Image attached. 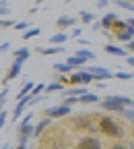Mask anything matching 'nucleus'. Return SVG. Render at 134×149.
Masks as SVG:
<instances>
[{"label": "nucleus", "instance_id": "nucleus-1", "mask_svg": "<svg viewBox=\"0 0 134 149\" xmlns=\"http://www.w3.org/2000/svg\"><path fill=\"white\" fill-rule=\"evenodd\" d=\"M99 130H101V135L109 137V139H124L126 137V128L120 124L118 118H113L109 114H103L99 116Z\"/></svg>", "mask_w": 134, "mask_h": 149}, {"label": "nucleus", "instance_id": "nucleus-2", "mask_svg": "<svg viewBox=\"0 0 134 149\" xmlns=\"http://www.w3.org/2000/svg\"><path fill=\"white\" fill-rule=\"evenodd\" d=\"M132 104V97H126V95H107L99 102V108L105 110V112H120L122 108H128Z\"/></svg>", "mask_w": 134, "mask_h": 149}, {"label": "nucleus", "instance_id": "nucleus-3", "mask_svg": "<svg viewBox=\"0 0 134 149\" xmlns=\"http://www.w3.org/2000/svg\"><path fill=\"white\" fill-rule=\"evenodd\" d=\"M76 149H103V141L99 135H83L76 141Z\"/></svg>", "mask_w": 134, "mask_h": 149}, {"label": "nucleus", "instance_id": "nucleus-4", "mask_svg": "<svg viewBox=\"0 0 134 149\" xmlns=\"http://www.w3.org/2000/svg\"><path fill=\"white\" fill-rule=\"evenodd\" d=\"M72 114V106L68 104H60V106H52V108H44V116H50V118H66Z\"/></svg>", "mask_w": 134, "mask_h": 149}, {"label": "nucleus", "instance_id": "nucleus-5", "mask_svg": "<svg viewBox=\"0 0 134 149\" xmlns=\"http://www.w3.org/2000/svg\"><path fill=\"white\" fill-rule=\"evenodd\" d=\"M89 72H93L95 81H109V79H116V74H113L109 68H103V66H95V64H89L87 66Z\"/></svg>", "mask_w": 134, "mask_h": 149}, {"label": "nucleus", "instance_id": "nucleus-6", "mask_svg": "<svg viewBox=\"0 0 134 149\" xmlns=\"http://www.w3.org/2000/svg\"><path fill=\"white\" fill-rule=\"evenodd\" d=\"M91 122H93V118H91L89 114H79V116H74V118H72V126H74L76 130H81V128L87 130V126H89Z\"/></svg>", "mask_w": 134, "mask_h": 149}, {"label": "nucleus", "instance_id": "nucleus-7", "mask_svg": "<svg viewBox=\"0 0 134 149\" xmlns=\"http://www.w3.org/2000/svg\"><path fill=\"white\" fill-rule=\"evenodd\" d=\"M21 70H23V64L19 62V60H15L12 64H10V68H8V72H6V77H4V85H8L12 79H17L19 74H21Z\"/></svg>", "mask_w": 134, "mask_h": 149}, {"label": "nucleus", "instance_id": "nucleus-8", "mask_svg": "<svg viewBox=\"0 0 134 149\" xmlns=\"http://www.w3.org/2000/svg\"><path fill=\"white\" fill-rule=\"evenodd\" d=\"M103 50H105V54H111V56H124V58L130 56L128 48H120V46H113V44H105Z\"/></svg>", "mask_w": 134, "mask_h": 149}, {"label": "nucleus", "instance_id": "nucleus-9", "mask_svg": "<svg viewBox=\"0 0 134 149\" xmlns=\"http://www.w3.org/2000/svg\"><path fill=\"white\" fill-rule=\"evenodd\" d=\"M74 25H76V19H74V17H68V15L58 17V21H56L58 31H64V29H68V27H74Z\"/></svg>", "mask_w": 134, "mask_h": 149}, {"label": "nucleus", "instance_id": "nucleus-10", "mask_svg": "<svg viewBox=\"0 0 134 149\" xmlns=\"http://www.w3.org/2000/svg\"><path fill=\"white\" fill-rule=\"evenodd\" d=\"M52 120H54V118H50V116H44L39 122H37V124H35V133H33V139H39V137H41V133H44V130H46V128L52 124Z\"/></svg>", "mask_w": 134, "mask_h": 149}, {"label": "nucleus", "instance_id": "nucleus-11", "mask_svg": "<svg viewBox=\"0 0 134 149\" xmlns=\"http://www.w3.org/2000/svg\"><path fill=\"white\" fill-rule=\"evenodd\" d=\"M116 40H118V42H124V44L132 42V40H134V27H126L124 31H118V33H116Z\"/></svg>", "mask_w": 134, "mask_h": 149}, {"label": "nucleus", "instance_id": "nucleus-12", "mask_svg": "<svg viewBox=\"0 0 134 149\" xmlns=\"http://www.w3.org/2000/svg\"><path fill=\"white\" fill-rule=\"evenodd\" d=\"M66 52V48L64 46H50V48H39V54H44V56H56V54H64Z\"/></svg>", "mask_w": 134, "mask_h": 149}, {"label": "nucleus", "instance_id": "nucleus-13", "mask_svg": "<svg viewBox=\"0 0 134 149\" xmlns=\"http://www.w3.org/2000/svg\"><path fill=\"white\" fill-rule=\"evenodd\" d=\"M33 133H35V124H31V122H27V124L19 122V135H23V137L31 139V137H33Z\"/></svg>", "mask_w": 134, "mask_h": 149}, {"label": "nucleus", "instance_id": "nucleus-14", "mask_svg": "<svg viewBox=\"0 0 134 149\" xmlns=\"http://www.w3.org/2000/svg\"><path fill=\"white\" fill-rule=\"evenodd\" d=\"M116 19H118V15H116V13H107V15H103V19H101L103 29H111V27H113V23H116Z\"/></svg>", "mask_w": 134, "mask_h": 149}, {"label": "nucleus", "instance_id": "nucleus-15", "mask_svg": "<svg viewBox=\"0 0 134 149\" xmlns=\"http://www.w3.org/2000/svg\"><path fill=\"white\" fill-rule=\"evenodd\" d=\"M101 100H99V95H97V93H85V95H81L79 97V104H99Z\"/></svg>", "mask_w": 134, "mask_h": 149}, {"label": "nucleus", "instance_id": "nucleus-16", "mask_svg": "<svg viewBox=\"0 0 134 149\" xmlns=\"http://www.w3.org/2000/svg\"><path fill=\"white\" fill-rule=\"evenodd\" d=\"M66 40H68V35H66L64 31H58V33H54V35L50 37V44H54V46H64Z\"/></svg>", "mask_w": 134, "mask_h": 149}, {"label": "nucleus", "instance_id": "nucleus-17", "mask_svg": "<svg viewBox=\"0 0 134 149\" xmlns=\"http://www.w3.org/2000/svg\"><path fill=\"white\" fill-rule=\"evenodd\" d=\"M66 62H68L72 68H83V64H85L87 60H85V58H81L79 54H72L70 58H66Z\"/></svg>", "mask_w": 134, "mask_h": 149}, {"label": "nucleus", "instance_id": "nucleus-18", "mask_svg": "<svg viewBox=\"0 0 134 149\" xmlns=\"http://www.w3.org/2000/svg\"><path fill=\"white\" fill-rule=\"evenodd\" d=\"M74 54H79L81 58H85V60H95V58H97V54H95L93 50H89V48H79Z\"/></svg>", "mask_w": 134, "mask_h": 149}, {"label": "nucleus", "instance_id": "nucleus-19", "mask_svg": "<svg viewBox=\"0 0 134 149\" xmlns=\"http://www.w3.org/2000/svg\"><path fill=\"white\" fill-rule=\"evenodd\" d=\"M118 114H120V118H124V120H128V122H134V108H122L120 112H118Z\"/></svg>", "mask_w": 134, "mask_h": 149}, {"label": "nucleus", "instance_id": "nucleus-20", "mask_svg": "<svg viewBox=\"0 0 134 149\" xmlns=\"http://www.w3.org/2000/svg\"><path fill=\"white\" fill-rule=\"evenodd\" d=\"M54 70H56V72L68 74V72H72V66H70L68 62H54Z\"/></svg>", "mask_w": 134, "mask_h": 149}, {"label": "nucleus", "instance_id": "nucleus-21", "mask_svg": "<svg viewBox=\"0 0 134 149\" xmlns=\"http://www.w3.org/2000/svg\"><path fill=\"white\" fill-rule=\"evenodd\" d=\"M39 33H41V29H39V27H31V29L23 31V42H27V40H33V37H37Z\"/></svg>", "mask_w": 134, "mask_h": 149}, {"label": "nucleus", "instance_id": "nucleus-22", "mask_svg": "<svg viewBox=\"0 0 134 149\" xmlns=\"http://www.w3.org/2000/svg\"><path fill=\"white\" fill-rule=\"evenodd\" d=\"M29 54H31V52H29V48H27V46L12 50V56H15V58H25V60H27V58H29Z\"/></svg>", "mask_w": 134, "mask_h": 149}, {"label": "nucleus", "instance_id": "nucleus-23", "mask_svg": "<svg viewBox=\"0 0 134 149\" xmlns=\"http://www.w3.org/2000/svg\"><path fill=\"white\" fill-rule=\"evenodd\" d=\"M95 21V15L93 13H89V10H81V23L83 25H91Z\"/></svg>", "mask_w": 134, "mask_h": 149}, {"label": "nucleus", "instance_id": "nucleus-24", "mask_svg": "<svg viewBox=\"0 0 134 149\" xmlns=\"http://www.w3.org/2000/svg\"><path fill=\"white\" fill-rule=\"evenodd\" d=\"M116 4H118L120 8H124V10L134 13V0H116Z\"/></svg>", "mask_w": 134, "mask_h": 149}, {"label": "nucleus", "instance_id": "nucleus-25", "mask_svg": "<svg viewBox=\"0 0 134 149\" xmlns=\"http://www.w3.org/2000/svg\"><path fill=\"white\" fill-rule=\"evenodd\" d=\"M70 85H83V70L81 68L74 74H70Z\"/></svg>", "mask_w": 134, "mask_h": 149}, {"label": "nucleus", "instance_id": "nucleus-26", "mask_svg": "<svg viewBox=\"0 0 134 149\" xmlns=\"http://www.w3.org/2000/svg\"><path fill=\"white\" fill-rule=\"evenodd\" d=\"M116 79H120V81H130V79H134V72H130V70H118V72H116Z\"/></svg>", "mask_w": 134, "mask_h": 149}, {"label": "nucleus", "instance_id": "nucleus-27", "mask_svg": "<svg viewBox=\"0 0 134 149\" xmlns=\"http://www.w3.org/2000/svg\"><path fill=\"white\" fill-rule=\"evenodd\" d=\"M81 70H83V85H91V83H95L93 72H89L87 68H81Z\"/></svg>", "mask_w": 134, "mask_h": 149}, {"label": "nucleus", "instance_id": "nucleus-28", "mask_svg": "<svg viewBox=\"0 0 134 149\" xmlns=\"http://www.w3.org/2000/svg\"><path fill=\"white\" fill-rule=\"evenodd\" d=\"M126 27H128V23H126V19H124V21H122V19H116V23H113V27H111V29H113V31L118 33V31H124Z\"/></svg>", "mask_w": 134, "mask_h": 149}, {"label": "nucleus", "instance_id": "nucleus-29", "mask_svg": "<svg viewBox=\"0 0 134 149\" xmlns=\"http://www.w3.org/2000/svg\"><path fill=\"white\" fill-rule=\"evenodd\" d=\"M12 29H17V31H27V29H31V23H29V21H17Z\"/></svg>", "mask_w": 134, "mask_h": 149}, {"label": "nucleus", "instance_id": "nucleus-30", "mask_svg": "<svg viewBox=\"0 0 134 149\" xmlns=\"http://www.w3.org/2000/svg\"><path fill=\"white\" fill-rule=\"evenodd\" d=\"M64 89V85L60 83V81H54V83H50L48 87H46V91H50V93H54V91H62Z\"/></svg>", "mask_w": 134, "mask_h": 149}, {"label": "nucleus", "instance_id": "nucleus-31", "mask_svg": "<svg viewBox=\"0 0 134 149\" xmlns=\"http://www.w3.org/2000/svg\"><path fill=\"white\" fill-rule=\"evenodd\" d=\"M17 21H12V19L4 17V19H0V29H6V27H15Z\"/></svg>", "mask_w": 134, "mask_h": 149}, {"label": "nucleus", "instance_id": "nucleus-32", "mask_svg": "<svg viewBox=\"0 0 134 149\" xmlns=\"http://www.w3.org/2000/svg\"><path fill=\"white\" fill-rule=\"evenodd\" d=\"M10 15V8H8V2H0V19H4Z\"/></svg>", "mask_w": 134, "mask_h": 149}, {"label": "nucleus", "instance_id": "nucleus-33", "mask_svg": "<svg viewBox=\"0 0 134 149\" xmlns=\"http://www.w3.org/2000/svg\"><path fill=\"white\" fill-rule=\"evenodd\" d=\"M56 81H60L62 85H70V77H68V74H64V72H58V74H56Z\"/></svg>", "mask_w": 134, "mask_h": 149}, {"label": "nucleus", "instance_id": "nucleus-34", "mask_svg": "<svg viewBox=\"0 0 134 149\" xmlns=\"http://www.w3.org/2000/svg\"><path fill=\"white\" fill-rule=\"evenodd\" d=\"M46 100V95H41V93H39V95H31V100H29V106H35V104H41Z\"/></svg>", "mask_w": 134, "mask_h": 149}, {"label": "nucleus", "instance_id": "nucleus-35", "mask_svg": "<svg viewBox=\"0 0 134 149\" xmlns=\"http://www.w3.org/2000/svg\"><path fill=\"white\" fill-rule=\"evenodd\" d=\"M6 118H8V112H6V110H0V130L4 128V124H6Z\"/></svg>", "mask_w": 134, "mask_h": 149}, {"label": "nucleus", "instance_id": "nucleus-36", "mask_svg": "<svg viewBox=\"0 0 134 149\" xmlns=\"http://www.w3.org/2000/svg\"><path fill=\"white\" fill-rule=\"evenodd\" d=\"M6 97H8V87L0 91V108H4V104H6Z\"/></svg>", "mask_w": 134, "mask_h": 149}, {"label": "nucleus", "instance_id": "nucleus-37", "mask_svg": "<svg viewBox=\"0 0 134 149\" xmlns=\"http://www.w3.org/2000/svg\"><path fill=\"white\" fill-rule=\"evenodd\" d=\"M64 104H68V106H76V104H79V95H68V97H64Z\"/></svg>", "mask_w": 134, "mask_h": 149}, {"label": "nucleus", "instance_id": "nucleus-38", "mask_svg": "<svg viewBox=\"0 0 134 149\" xmlns=\"http://www.w3.org/2000/svg\"><path fill=\"white\" fill-rule=\"evenodd\" d=\"M46 87H48V85H44V83H39V85H35V87H33V91H31V95H39L41 91H46Z\"/></svg>", "mask_w": 134, "mask_h": 149}, {"label": "nucleus", "instance_id": "nucleus-39", "mask_svg": "<svg viewBox=\"0 0 134 149\" xmlns=\"http://www.w3.org/2000/svg\"><path fill=\"white\" fill-rule=\"evenodd\" d=\"M91 31H97V33H101V29H103V25H101V21H93L91 25Z\"/></svg>", "mask_w": 134, "mask_h": 149}, {"label": "nucleus", "instance_id": "nucleus-40", "mask_svg": "<svg viewBox=\"0 0 134 149\" xmlns=\"http://www.w3.org/2000/svg\"><path fill=\"white\" fill-rule=\"evenodd\" d=\"M12 50V44L10 42H4V44H0V54H4V52H10Z\"/></svg>", "mask_w": 134, "mask_h": 149}, {"label": "nucleus", "instance_id": "nucleus-41", "mask_svg": "<svg viewBox=\"0 0 134 149\" xmlns=\"http://www.w3.org/2000/svg\"><path fill=\"white\" fill-rule=\"evenodd\" d=\"M81 35H83V29H81V27H74V29H72V40H79Z\"/></svg>", "mask_w": 134, "mask_h": 149}, {"label": "nucleus", "instance_id": "nucleus-42", "mask_svg": "<svg viewBox=\"0 0 134 149\" xmlns=\"http://www.w3.org/2000/svg\"><path fill=\"white\" fill-rule=\"evenodd\" d=\"M31 118H33V114H31V112H27V114L21 118V120H19V122H23V124H27V122H31Z\"/></svg>", "mask_w": 134, "mask_h": 149}, {"label": "nucleus", "instance_id": "nucleus-43", "mask_svg": "<svg viewBox=\"0 0 134 149\" xmlns=\"http://www.w3.org/2000/svg\"><path fill=\"white\" fill-rule=\"evenodd\" d=\"M76 42H79L83 48H87V46H91V40H85V37H79V40H76Z\"/></svg>", "mask_w": 134, "mask_h": 149}, {"label": "nucleus", "instance_id": "nucleus-44", "mask_svg": "<svg viewBox=\"0 0 134 149\" xmlns=\"http://www.w3.org/2000/svg\"><path fill=\"white\" fill-rule=\"evenodd\" d=\"M111 149H130V147H128L126 143H113V145H111Z\"/></svg>", "mask_w": 134, "mask_h": 149}, {"label": "nucleus", "instance_id": "nucleus-45", "mask_svg": "<svg viewBox=\"0 0 134 149\" xmlns=\"http://www.w3.org/2000/svg\"><path fill=\"white\" fill-rule=\"evenodd\" d=\"M109 2H111V0H97V6H99V8H107Z\"/></svg>", "mask_w": 134, "mask_h": 149}, {"label": "nucleus", "instance_id": "nucleus-46", "mask_svg": "<svg viewBox=\"0 0 134 149\" xmlns=\"http://www.w3.org/2000/svg\"><path fill=\"white\" fill-rule=\"evenodd\" d=\"M126 48H128V52L132 54V52H134V40H132V42H128V44H126Z\"/></svg>", "mask_w": 134, "mask_h": 149}, {"label": "nucleus", "instance_id": "nucleus-47", "mask_svg": "<svg viewBox=\"0 0 134 149\" xmlns=\"http://www.w3.org/2000/svg\"><path fill=\"white\" fill-rule=\"evenodd\" d=\"M19 143H23V145H27V143H29V139H27V137H23V135H19Z\"/></svg>", "mask_w": 134, "mask_h": 149}, {"label": "nucleus", "instance_id": "nucleus-48", "mask_svg": "<svg viewBox=\"0 0 134 149\" xmlns=\"http://www.w3.org/2000/svg\"><path fill=\"white\" fill-rule=\"evenodd\" d=\"M126 62H128L130 66H134V54H130V56H128V58H126Z\"/></svg>", "mask_w": 134, "mask_h": 149}, {"label": "nucleus", "instance_id": "nucleus-49", "mask_svg": "<svg viewBox=\"0 0 134 149\" xmlns=\"http://www.w3.org/2000/svg\"><path fill=\"white\" fill-rule=\"evenodd\" d=\"M126 23H128V27H134V17H128Z\"/></svg>", "mask_w": 134, "mask_h": 149}, {"label": "nucleus", "instance_id": "nucleus-50", "mask_svg": "<svg viewBox=\"0 0 134 149\" xmlns=\"http://www.w3.org/2000/svg\"><path fill=\"white\" fill-rule=\"evenodd\" d=\"M97 87L99 89H105V81H97Z\"/></svg>", "mask_w": 134, "mask_h": 149}, {"label": "nucleus", "instance_id": "nucleus-51", "mask_svg": "<svg viewBox=\"0 0 134 149\" xmlns=\"http://www.w3.org/2000/svg\"><path fill=\"white\" fill-rule=\"evenodd\" d=\"M15 149H27V145H23V143H19V145H17Z\"/></svg>", "mask_w": 134, "mask_h": 149}, {"label": "nucleus", "instance_id": "nucleus-52", "mask_svg": "<svg viewBox=\"0 0 134 149\" xmlns=\"http://www.w3.org/2000/svg\"><path fill=\"white\" fill-rule=\"evenodd\" d=\"M128 147H130V149H134V139H130V143H128Z\"/></svg>", "mask_w": 134, "mask_h": 149}, {"label": "nucleus", "instance_id": "nucleus-53", "mask_svg": "<svg viewBox=\"0 0 134 149\" xmlns=\"http://www.w3.org/2000/svg\"><path fill=\"white\" fill-rule=\"evenodd\" d=\"M0 149H10V145H8V143H4V145L0 147Z\"/></svg>", "mask_w": 134, "mask_h": 149}, {"label": "nucleus", "instance_id": "nucleus-54", "mask_svg": "<svg viewBox=\"0 0 134 149\" xmlns=\"http://www.w3.org/2000/svg\"><path fill=\"white\" fill-rule=\"evenodd\" d=\"M132 139H134V124H132Z\"/></svg>", "mask_w": 134, "mask_h": 149}, {"label": "nucleus", "instance_id": "nucleus-55", "mask_svg": "<svg viewBox=\"0 0 134 149\" xmlns=\"http://www.w3.org/2000/svg\"><path fill=\"white\" fill-rule=\"evenodd\" d=\"M130 108H134V97H132V104H130Z\"/></svg>", "mask_w": 134, "mask_h": 149}, {"label": "nucleus", "instance_id": "nucleus-56", "mask_svg": "<svg viewBox=\"0 0 134 149\" xmlns=\"http://www.w3.org/2000/svg\"><path fill=\"white\" fill-rule=\"evenodd\" d=\"M35 2H37V4H41V2H44V0H35Z\"/></svg>", "mask_w": 134, "mask_h": 149}, {"label": "nucleus", "instance_id": "nucleus-57", "mask_svg": "<svg viewBox=\"0 0 134 149\" xmlns=\"http://www.w3.org/2000/svg\"><path fill=\"white\" fill-rule=\"evenodd\" d=\"M58 149H68V147H58Z\"/></svg>", "mask_w": 134, "mask_h": 149}, {"label": "nucleus", "instance_id": "nucleus-58", "mask_svg": "<svg viewBox=\"0 0 134 149\" xmlns=\"http://www.w3.org/2000/svg\"><path fill=\"white\" fill-rule=\"evenodd\" d=\"M0 2H8V0H0Z\"/></svg>", "mask_w": 134, "mask_h": 149}, {"label": "nucleus", "instance_id": "nucleus-59", "mask_svg": "<svg viewBox=\"0 0 134 149\" xmlns=\"http://www.w3.org/2000/svg\"><path fill=\"white\" fill-rule=\"evenodd\" d=\"M111 2H116V0H111Z\"/></svg>", "mask_w": 134, "mask_h": 149}]
</instances>
